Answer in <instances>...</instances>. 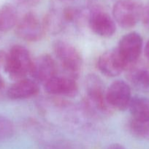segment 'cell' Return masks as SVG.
Wrapping results in <instances>:
<instances>
[{
	"label": "cell",
	"instance_id": "obj_20",
	"mask_svg": "<svg viewBox=\"0 0 149 149\" xmlns=\"http://www.w3.org/2000/svg\"><path fill=\"white\" fill-rule=\"evenodd\" d=\"M7 58V52L3 50H0V68H4Z\"/></svg>",
	"mask_w": 149,
	"mask_h": 149
},
{
	"label": "cell",
	"instance_id": "obj_24",
	"mask_svg": "<svg viewBox=\"0 0 149 149\" xmlns=\"http://www.w3.org/2000/svg\"><path fill=\"white\" fill-rule=\"evenodd\" d=\"M2 34H3V33H1V31H0V39H1V36H2Z\"/></svg>",
	"mask_w": 149,
	"mask_h": 149
},
{
	"label": "cell",
	"instance_id": "obj_3",
	"mask_svg": "<svg viewBox=\"0 0 149 149\" xmlns=\"http://www.w3.org/2000/svg\"><path fill=\"white\" fill-rule=\"evenodd\" d=\"M86 97L85 104L93 113H110L112 109L106 98L107 90L99 77L94 74L88 75L86 79Z\"/></svg>",
	"mask_w": 149,
	"mask_h": 149
},
{
	"label": "cell",
	"instance_id": "obj_5",
	"mask_svg": "<svg viewBox=\"0 0 149 149\" xmlns=\"http://www.w3.org/2000/svg\"><path fill=\"white\" fill-rule=\"evenodd\" d=\"M87 23L91 30L102 37H110L116 31L113 17L97 6H90Z\"/></svg>",
	"mask_w": 149,
	"mask_h": 149
},
{
	"label": "cell",
	"instance_id": "obj_2",
	"mask_svg": "<svg viewBox=\"0 0 149 149\" xmlns=\"http://www.w3.org/2000/svg\"><path fill=\"white\" fill-rule=\"evenodd\" d=\"M32 61L27 48L20 45H14L7 53L4 69L12 79L18 81L29 74Z\"/></svg>",
	"mask_w": 149,
	"mask_h": 149
},
{
	"label": "cell",
	"instance_id": "obj_7",
	"mask_svg": "<svg viewBox=\"0 0 149 149\" xmlns=\"http://www.w3.org/2000/svg\"><path fill=\"white\" fill-rule=\"evenodd\" d=\"M29 74L38 84L45 85L58 74V63L48 54L39 55L32 61Z\"/></svg>",
	"mask_w": 149,
	"mask_h": 149
},
{
	"label": "cell",
	"instance_id": "obj_13",
	"mask_svg": "<svg viewBox=\"0 0 149 149\" xmlns=\"http://www.w3.org/2000/svg\"><path fill=\"white\" fill-rule=\"evenodd\" d=\"M128 79L134 87L143 92H149V68L134 65L128 69Z\"/></svg>",
	"mask_w": 149,
	"mask_h": 149
},
{
	"label": "cell",
	"instance_id": "obj_18",
	"mask_svg": "<svg viewBox=\"0 0 149 149\" xmlns=\"http://www.w3.org/2000/svg\"><path fill=\"white\" fill-rule=\"evenodd\" d=\"M141 20L143 24L148 30H149V1L143 6Z\"/></svg>",
	"mask_w": 149,
	"mask_h": 149
},
{
	"label": "cell",
	"instance_id": "obj_9",
	"mask_svg": "<svg viewBox=\"0 0 149 149\" xmlns=\"http://www.w3.org/2000/svg\"><path fill=\"white\" fill-rule=\"evenodd\" d=\"M131 97L129 85L122 80L113 81L107 89V101L112 110L124 111L128 109Z\"/></svg>",
	"mask_w": 149,
	"mask_h": 149
},
{
	"label": "cell",
	"instance_id": "obj_12",
	"mask_svg": "<svg viewBox=\"0 0 149 149\" xmlns=\"http://www.w3.org/2000/svg\"><path fill=\"white\" fill-rule=\"evenodd\" d=\"M39 84L32 79H22L15 81L7 90V96L11 100H25L34 97L39 93Z\"/></svg>",
	"mask_w": 149,
	"mask_h": 149
},
{
	"label": "cell",
	"instance_id": "obj_14",
	"mask_svg": "<svg viewBox=\"0 0 149 149\" xmlns=\"http://www.w3.org/2000/svg\"><path fill=\"white\" fill-rule=\"evenodd\" d=\"M131 119L137 121L149 120V99L143 96L131 97L129 105Z\"/></svg>",
	"mask_w": 149,
	"mask_h": 149
},
{
	"label": "cell",
	"instance_id": "obj_6",
	"mask_svg": "<svg viewBox=\"0 0 149 149\" xmlns=\"http://www.w3.org/2000/svg\"><path fill=\"white\" fill-rule=\"evenodd\" d=\"M15 28L18 37L26 42L40 40L45 33L42 22L32 12L26 13L19 19Z\"/></svg>",
	"mask_w": 149,
	"mask_h": 149
},
{
	"label": "cell",
	"instance_id": "obj_16",
	"mask_svg": "<svg viewBox=\"0 0 149 149\" xmlns=\"http://www.w3.org/2000/svg\"><path fill=\"white\" fill-rule=\"evenodd\" d=\"M128 127L129 132L134 137L149 141V120L137 121L131 119Z\"/></svg>",
	"mask_w": 149,
	"mask_h": 149
},
{
	"label": "cell",
	"instance_id": "obj_4",
	"mask_svg": "<svg viewBox=\"0 0 149 149\" xmlns=\"http://www.w3.org/2000/svg\"><path fill=\"white\" fill-rule=\"evenodd\" d=\"M143 6L140 0H117L112 7V17L119 26L131 29L141 20Z\"/></svg>",
	"mask_w": 149,
	"mask_h": 149
},
{
	"label": "cell",
	"instance_id": "obj_8",
	"mask_svg": "<svg viewBox=\"0 0 149 149\" xmlns=\"http://www.w3.org/2000/svg\"><path fill=\"white\" fill-rule=\"evenodd\" d=\"M143 38L137 32H130L121 38L117 47L118 52L129 68L135 65L143 49Z\"/></svg>",
	"mask_w": 149,
	"mask_h": 149
},
{
	"label": "cell",
	"instance_id": "obj_19",
	"mask_svg": "<svg viewBox=\"0 0 149 149\" xmlns=\"http://www.w3.org/2000/svg\"><path fill=\"white\" fill-rule=\"evenodd\" d=\"M18 1L19 4L21 5L26 6V7H32L38 4L40 0H18Z\"/></svg>",
	"mask_w": 149,
	"mask_h": 149
},
{
	"label": "cell",
	"instance_id": "obj_1",
	"mask_svg": "<svg viewBox=\"0 0 149 149\" xmlns=\"http://www.w3.org/2000/svg\"><path fill=\"white\" fill-rule=\"evenodd\" d=\"M53 50L65 75L77 79L83 66V58L78 49L66 41L57 40L53 45Z\"/></svg>",
	"mask_w": 149,
	"mask_h": 149
},
{
	"label": "cell",
	"instance_id": "obj_17",
	"mask_svg": "<svg viewBox=\"0 0 149 149\" xmlns=\"http://www.w3.org/2000/svg\"><path fill=\"white\" fill-rule=\"evenodd\" d=\"M15 132L12 121L4 116H0V141L12 138Z\"/></svg>",
	"mask_w": 149,
	"mask_h": 149
},
{
	"label": "cell",
	"instance_id": "obj_21",
	"mask_svg": "<svg viewBox=\"0 0 149 149\" xmlns=\"http://www.w3.org/2000/svg\"><path fill=\"white\" fill-rule=\"evenodd\" d=\"M107 149H126L125 147L123 146L122 145L118 143H114L112 145L109 146L107 148Z\"/></svg>",
	"mask_w": 149,
	"mask_h": 149
},
{
	"label": "cell",
	"instance_id": "obj_11",
	"mask_svg": "<svg viewBox=\"0 0 149 149\" xmlns=\"http://www.w3.org/2000/svg\"><path fill=\"white\" fill-rule=\"evenodd\" d=\"M48 94L55 96L74 97L78 93L76 79L67 75H58L44 85Z\"/></svg>",
	"mask_w": 149,
	"mask_h": 149
},
{
	"label": "cell",
	"instance_id": "obj_23",
	"mask_svg": "<svg viewBox=\"0 0 149 149\" xmlns=\"http://www.w3.org/2000/svg\"><path fill=\"white\" fill-rule=\"evenodd\" d=\"M4 80H3L2 77H1V74H0V91H1V90L3 89V87H4Z\"/></svg>",
	"mask_w": 149,
	"mask_h": 149
},
{
	"label": "cell",
	"instance_id": "obj_10",
	"mask_svg": "<svg viewBox=\"0 0 149 149\" xmlns=\"http://www.w3.org/2000/svg\"><path fill=\"white\" fill-rule=\"evenodd\" d=\"M96 65L99 71L108 77H117L129 69L128 65L121 58L117 48L103 52L98 58Z\"/></svg>",
	"mask_w": 149,
	"mask_h": 149
},
{
	"label": "cell",
	"instance_id": "obj_15",
	"mask_svg": "<svg viewBox=\"0 0 149 149\" xmlns=\"http://www.w3.org/2000/svg\"><path fill=\"white\" fill-rule=\"evenodd\" d=\"M18 21V11L14 5L6 3L0 7V31L1 33H6L15 27Z\"/></svg>",
	"mask_w": 149,
	"mask_h": 149
},
{
	"label": "cell",
	"instance_id": "obj_22",
	"mask_svg": "<svg viewBox=\"0 0 149 149\" xmlns=\"http://www.w3.org/2000/svg\"><path fill=\"white\" fill-rule=\"evenodd\" d=\"M145 55L146 59L149 62V40L148 41L145 46Z\"/></svg>",
	"mask_w": 149,
	"mask_h": 149
}]
</instances>
